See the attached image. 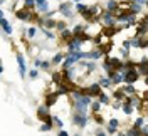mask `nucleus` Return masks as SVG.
Masks as SVG:
<instances>
[{"label": "nucleus", "mask_w": 148, "mask_h": 136, "mask_svg": "<svg viewBox=\"0 0 148 136\" xmlns=\"http://www.w3.org/2000/svg\"><path fill=\"white\" fill-rule=\"evenodd\" d=\"M64 59H66V54H62V52H57V54L52 57V66H57V64H62L64 62Z\"/></svg>", "instance_id": "dca6fc26"}, {"label": "nucleus", "mask_w": 148, "mask_h": 136, "mask_svg": "<svg viewBox=\"0 0 148 136\" xmlns=\"http://www.w3.org/2000/svg\"><path fill=\"white\" fill-rule=\"evenodd\" d=\"M0 24H2V29H3V32H5V34H9V36H10V34L14 32L12 25L9 24V20H7L5 17H2V18H0Z\"/></svg>", "instance_id": "4468645a"}, {"label": "nucleus", "mask_w": 148, "mask_h": 136, "mask_svg": "<svg viewBox=\"0 0 148 136\" xmlns=\"http://www.w3.org/2000/svg\"><path fill=\"white\" fill-rule=\"evenodd\" d=\"M98 82H99V86H101L103 89L114 87V86H113V81H111V77H108V76H103V77H99V79H98Z\"/></svg>", "instance_id": "9b49d317"}, {"label": "nucleus", "mask_w": 148, "mask_h": 136, "mask_svg": "<svg viewBox=\"0 0 148 136\" xmlns=\"http://www.w3.org/2000/svg\"><path fill=\"white\" fill-rule=\"evenodd\" d=\"M37 76H39V71H37V69H30V71H29V77H30L32 81L37 79Z\"/></svg>", "instance_id": "c756f323"}, {"label": "nucleus", "mask_w": 148, "mask_h": 136, "mask_svg": "<svg viewBox=\"0 0 148 136\" xmlns=\"http://www.w3.org/2000/svg\"><path fill=\"white\" fill-rule=\"evenodd\" d=\"M140 77H141V76H140L138 69H130L128 72L125 74V84H135Z\"/></svg>", "instance_id": "423d86ee"}, {"label": "nucleus", "mask_w": 148, "mask_h": 136, "mask_svg": "<svg viewBox=\"0 0 148 136\" xmlns=\"http://www.w3.org/2000/svg\"><path fill=\"white\" fill-rule=\"evenodd\" d=\"M24 7L29 10H34V7H37V2L36 0H24Z\"/></svg>", "instance_id": "393cba45"}, {"label": "nucleus", "mask_w": 148, "mask_h": 136, "mask_svg": "<svg viewBox=\"0 0 148 136\" xmlns=\"http://www.w3.org/2000/svg\"><path fill=\"white\" fill-rule=\"evenodd\" d=\"M108 126L113 128V129H118V128L121 126V121L120 119H116V118H111L110 121H108Z\"/></svg>", "instance_id": "5701e85b"}, {"label": "nucleus", "mask_w": 148, "mask_h": 136, "mask_svg": "<svg viewBox=\"0 0 148 136\" xmlns=\"http://www.w3.org/2000/svg\"><path fill=\"white\" fill-rule=\"evenodd\" d=\"M36 34H37V27H36V25H30V27L27 29V37H29V39H34Z\"/></svg>", "instance_id": "cd10ccee"}, {"label": "nucleus", "mask_w": 148, "mask_h": 136, "mask_svg": "<svg viewBox=\"0 0 148 136\" xmlns=\"http://www.w3.org/2000/svg\"><path fill=\"white\" fill-rule=\"evenodd\" d=\"M73 39H74V34H73V30H69V29H66V30H62V32H59V40H61L64 45H67Z\"/></svg>", "instance_id": "9d476101"}, {"label": "nucleus", "mask_w": 148, "mask_h": 136, "mask_svg": "<svg viewBox=\"0 0 148 136\" xmlns=\"http://www.w3.org/2000/svg\"><path fill=\"white\" fill-rule=\"evenodd\" d=\"M98 101H99L101 104H110V103H111V96H110V94H106V92L103 91L101 94L98 96Z\"/></svg>", "instance_id": "6ab92c4d"}, {"label": "nucleus", "mask_w": 148, "mask_h": 136, "mask_svg": "<svg viewBox=\"0 0 148 136\" xmlns=\"http://www.w3.org/2000/svg\"><path fill=\"white\" fill-rule=\"evenodd\" d=\"M52 123H54V128H59V129H64V123L59 116H52Z\"/></svg>", "instance_id": "b1692460"}, {"label": "nucleus", "mask_w": 148, "mask_h": 136, "mask_svg": "<svg viewBox=\"0 0 148 136\" xmlns=\"http://www.w3.org/2000/svg\"><path fill=\"white\" fill-rule=\"evenodd\" d=\"M57 136H69V133H67L66 129H59V133H57Z\"/></svg>", "instance_id": "72a5a7b5"}, {"label": "nucleus", "mask_w": 148, "mask_h": 136, "mask_svg": "<svg viewBox=\"0 0 148 136\" xmlns=\"http://www.w3.org/2000/svg\"><path fill=\"white\" fill-rule=\"evenodd\" d=\"M59 98H61V94H57L56 91H49V92H46V96H44V104H46L47 108H52V106L57 104Z\"/></svg>", "instance_id": "7ed1b4c3"}, {"label": "nucleus", "mask_w": 148, "mask_h": 136, "mask_svg": "<svg viewBox=\"0 0 148 136\" xmlns=\"http://www.w3.org/2000/svg\"><path fill=\"white\" fill-rule=\"evenodd\" d=\"M52 66L51 61H42V66H40V69H44V71H49V67Z\"/></svg>", "instance_id": "7c9ffc66"}, {"label": "nucleus", "mask_w": 148, "mask_h": 136, "mask_svg": "<svg viewBox=\"0 0 148 136\" xmlns=\"http://www.w3.org/2000/svg\"><path fill=\"white\" fill-rule=\"evenodd\" d=\"M91 118H92V121H96V124H104V118L101 116V113H94V114H91Z\"/></svg>", "instance_id": "4be33fe9"}, {"label": "nucleus", "mask_w": 148, "mask_h": 136, "mask_svg": "<svg viewBox=\"0 0 148 136\" xmlns=\"http://www.w3.org/2000/svg\"><path fill=\"white\" fill-rule=\"evenodd\" d=\"M106 135H108V133H106L104 129H98V131H96V136H106Z\"/></svg>", "instance_id": "473e14b6"}, {"label": "nucleus", "mask_w": 148, "mask_h": 136, "mask_svg": "<svg viewBox=\"0 0 148 136\" xmlns=\"http://www.w3.org/2000/svg\"><path fill=\"white\" fill-rule=\"evenodd\" d=\"M145 119H147V123H148V111L145 113Z\"/></svg>", "instance_id": "e433bc0d"}, {"label": "nucleus", "mask_w": 148, "mask_h": 136, "mask_svg": "<svg viewBox=\"0 0 148 136\" xmlns=\"http://www.w3.org/2000/svg\"><path fill=\"white\" fill-rule=\"evenodd\" d=\"M36 2H37L36 9L39 10V12H46V14L49 12V3H47L46 0H36Z\"/></svg>", "instance_id": "2eb2a0df"}, {"label": "nucleus", "mask_w": 148, "mask_h": 136, "mask_svg": "<svg viewBox=\"0 0 148 136\" xmlns=\"http://www.w3.org/2000/svg\"><path fill=\"white\" fill-rule=\"evenodd\" d=\"M73 2H76V3H79V2H81V0H73Z\"/></svg>", "instance_id": "4c0bfd02"}, {"label": "nucleus", "mask_w": 148, "mask_h": 136, "mask_svg": "<svg viewBox=\"0 0 148 136\" xmlns=\"http://www.w3.org/2000/svg\"><path fill=\"white\" fill-rule=\"evenodd\" d=\"M147 7H148V5H147Z\"/></svg>", "instance_id": "a19ab883"}, {"label": "nucleus", "mask_w": 148, "mask_h": 136, "mask_svg": "<svg viewBox=\"0 0 148 136\" xmlns=\"http://www.w3.org/2000/svg\"><path fill=\"white\" fill-rule=\"evenodd\" d=\"M116 136H128V135H126V133H118Z\"/></svg>", "instance_id": "c9c22d12"}, {"label": "nucleus", "mask_w": 148, "mask_h": 136, "mask_svg": "<svg viewBox=\"0 0 148 136\" xmlns=\"http://www.w3.org/2000/svg\"><path fill=\"white\" fill-rule=\"evenodd\" d=\"M52 128H54V123H52V121H49V123H44V124H40V128H39V129L46 133V131H51Z\"/></svg>", "instance_id": "bb28decb"}, {"label": "nucleus", "mask_w": 148, "mask_h": 136, "mask_svg": "<svg viewBox=\"0 0 148 136\" xmlns=\"http://www.w3.org/2000/svg\"><path fill=\"white\" fill-rule=\"evenodd\" d=\"M111 98H113L114 101L125 103V101H126V98H128V94L123 91V87H114V89H113V92H111Z\"/></svg>", "instance_id": "6e6552de"}, {"label": "nucleus", "mask_w": 148, "mask_h": 136, "mask_svg": "<svg viewBox=\"0 0 148 136\" xmlns=\"http://www.w3.org/2000/svg\"><path fill=\"white\" fill-rule=\"evenodd\" d=\"M17 64H18V74L22 79H25V74H27V66H25V59L22 54H17Z\"/></svg>", "instance_id": "1a4fd4ad"}, {"label": "nucleus", "mask_w": 148, "mask_h": 136, "mask_svg": "<svg viewBox=\"0 0 148 136\" xmlns=\"http://www.w3.org/2000/svg\"><path fill=\"white\" fill-rule=\"evenodd\" d=\"M74 136H81V135H79V133H76V135H74Z\"/></svg>", "instance_id": "ea45409f"}, {"label": "nucleus", "mask_w": 148, "mask_h": 136, "mask_svg": "<svg viewBox=\"0 0 148 136\" xmlns=\"http://www.w3.org/2000/svg\"><path fill=\"white\" fill-rule=\"evenodd\" d=\"M51 108H47L46 104L44 106H39L37 108V118L40 123H49V121H52V114H51Z\"/></svg>", "instance_id": "f03ea898"}, {"label": "nucleus", "mask_w": 148, "mask_h": 136, "mask_svg": "<svg viewBox=\"0 0 148 136\" xmlns=\"http://www.w3.org/2000/svg\"><path fill=\"white\" fill-rule=\"evenodd\" d=\"M88 121H89V116H88V114L74 111V114H73V124H74V126H79L81 129H83V128H86Z\"/></svg>", "instance_id": "f257e3e1"}, {"label": "nucleus", "mask_w": 148, "mask_h": 136, "mask_svg": "<svg viewBox=\"0 0 148 136\" xmlns=\"http://www.w3.org/2000/svg\"><path fill=\"white\" fill-rule=\"evenodd\" d=\"M101 106H103V104H101V103H99L98 99H96V101H92V103H91V106H89V109H91V114H94V113H101V109H99Z\"/></svg>", "instance_id": "412c9836"}, {"label": "nucleus", "mask_w": 148, "mask_h": 136, "mask_svg": "<svg viewBox=\"0 0 148 136\" xmlns=\"http://www.w3.org/2000/svg\"><path fill=\"white\" fill-rule=\"evenodd\" d=\"M111 81H113V86L114 87H121V84H125V76L121 72H116L111 77Z\"/></svg>", "instance_id": "ddd939ff"}, {"label": "nucleus", "mask_w": 148, "mask_h": 136, "mask_svg": "<svg viewBox=\"0 0 148 136\" xmlns=\"http://www.w3.org/2000/svg\"><path fill=\"white\" fill-rule=\"evenodd\" d=\"M141 136H148V133H143V135H141Z\"/></svg>", "instance_id": "58836bf2"}, {"label": "nucleus", "mask_w": 148, "mask_h": 136, "mask_svg": "<svg viewBox=\"0 0 148 136\" xmlns=\"http://www.w3.org/2000/svg\"><path fill=\"white\" fill-rule=\"evenodd\" d=\"M123 87V91L128 94V96H133V94H136L138 91H136V87H135V84H126V86H121Z\"/></svg>", "instance_id": "f3484780"}, {"label": "nucleus", "mask_w": 148, "mask_h": 136, "mask_svg": "<svg viewBox=\"0 0 148 136\" xmlns=\"http://www.w3.org/2000/svg\"><path fill=\"white\" fill-rule=\"evenodd\" d=\"M143 84H145V86H148V76H145V77H143Z\"/></svg>", "instance_id": "f704fd0d"}, {"label": "nucleus", "mask_w": 148, "mask_h": 136, "mask_svg": "<svg viewBox=\"0 0 148 136\" xmlns=\"http://www.w3.org/2000/svg\"><path fill=\"white\" fill-rule=\"evenodd\" d=\"M88 7H89V5H84V3H81V2H79V3H76V12L81 15V14H84V12L88 10Z\"/></svg>", "instance_id": "a878e982"}, {"label": "nucleus", "mask_w": 148, "mask_h": 136, "mask_svg": "<svg viewBox=\"0 0 148 136\" xmlns=\"http://www.w3.org/2000/svg\"><path fill=\"white\" fill-rule=\"evenodd\" d=\"M145 123H147L145 116H141V114H140L138 118L135 119V123H133V128H138V129H141V128L145 126Z\"/></svg>", "instance_id": "aec40b11"}, {"label": "nucleus", "mask_w": 148, "mask_h": 136, "mask_svg": "<svg viewBox=\"0 0 148 136\" xmlns=\"http://www.w3.org/2000/svg\"><path fill=\"white\" fill-rule=\"evenodd\" d=\"M120 9V2L118 0H108L106 2V5H104V10H108V12H116V10Z\"/></svg>", "instance_id": "f8f14e48"}, {"label": "nucleus", "mask_w": 148, "mask_h": 136, "mask_svg": "<svg viewBox=\"0 0 148 136\" xmlns=\"http://www.w3.org/2000/svg\"><path fill=\"white\" fill-rule=\"evenodd\" d=\"M22 5H24V3H22ZM32 14H34V10H29V9H25V7L15 10V17H17L18 20H24V22H30Z\"/></svg>", "instance_id": "20e7f679"}, {"label": "nucleus", "mask_w": 148, "mask_h": 136, "mask_svg": "<svg viewBox=\"0 0 148 136\" xmlns=\"http://www.w3.org/2000/svg\"><path fill=\"white\" fill-rule=\"evenodd\" d=\"M136 69H138L140 76H148V57L147 55H143L141 59H140V62L136 64Z\"/></svg>", "instance_id": "0eeeda50"}, {"label": "nucleus", "mask_w": 148, "mask_h": 136, "mask_svg": "<svg viewBox=\"0 0 148 136\" xmlns=\"http://www.w3.org/2000/svg\"><path fill=\"white\" fill-rule=\"evenodd\" d=\"M121 109H123V113L126 114V116H131L133 114V111H136V109L133 108L130 103H123V106H121Z\"/></svg>", "instance_id": "a211bd4d"}, {"label": "nucleus", "mask_w": 148, "mask_h": 136, "mask_svg": "<svg viewBox=\"0 0 148 136\" xmlns=\"http://www.w3.org/2000/svg\"><path fill=\"white\" fill-rule=\"evenodd\" d=\"M67 29V25H66L64 20H57V25H56V30L57 32H62V30H66Z\"/></svg>", "instance_id": "c85d7f7f"}, {"label": "nucleus", "mask_w": 148, "mask_h": 136, "mask_svg": "<svg viewBox=\"0 0 148 136\" xmlns=\"http://www.w3.org/2000/svg\"><path fill=\"white\" fill-rule=\"evenodd\" d=\"M59 12L64 15V17H74V12H73V2H61L59 5Z\"/></svg>", "instance_id": "39448f33"}, {"label": "nucleus", "mask_w": 148, "mask_h": 136, "mask_svg": "<svg viewBox=\"0 0 148 136\" xmlns=\"http://www.w3.org/2000/svg\"><path fill=\"white\" fill-rule=\"evenodd\" d=\"M34 66H36V69H40V66H42V61H40V59H34Z\"/></svg>", "instance_id": "2f4dec72"}]
</instances>
